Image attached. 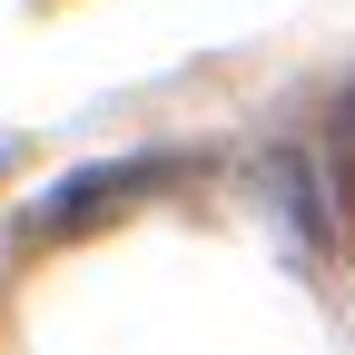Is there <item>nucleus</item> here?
Listing matches in <instances>:
<instances>
[{"label":"nucleus","instance_id":"nucleus-1","mask_svg":"<svg viewBox=\"0 0 355 355\" xmlns=\"http://www.w3.org/2000/svg\"><path fill=\"white\" fill-rule=\"evenodd\" d=\"M178 158H119V168H89V178H69L60 198H40L30 207V237H79V227H99L109 207H128L139 188H158Z\"/></svg>","mask_w":355,"mask_h":355}]
</instances>
